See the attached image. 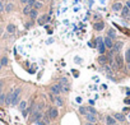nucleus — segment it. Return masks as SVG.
<instances>
[{"label":"nucleus","instance_id":"obj_1","mask_svg":"<svg viewBox=\"0 0 130 125\" xmlns=\"http://www.w3.org/2000/svg\"><path fill=\"white\" fill-rule=\"evenodd\" d=\"M19 96H21V88H15L12 92V105H17L19 101Z\"/></svg>","mask_w":130,"mask_h":125},{"label":"nucleus","instance_id":"obj_2","mask_svg":"<svg viewBox=\"0 0 130 125\" xmlns=\"http://www.w3.org/2000/svg\"><path fill=\"white\" fill-rule=\"evenodd\" d=\"M97 45H98V51H100V54H105V51H106V46H105V42H103V40H102V37H98L97 38Z\"/></svg>","mask_w":130,"mask_h":125},{"label":"nucleus","instance_id":"obj_3","mask_svg":"<svg viewBox=\"0 0 130 125\" xmlns=\"http://www.w3.org/2000/svg\"><path fill=\"white\" fill-rule=\"evenodd\" d=\"M47 115H49V117L50 119H56L58 116H59V111H58V109L56 107H50L49 109V112H47Z\"/></svg>","mask_w":130,"mask_h":125},{"label":"nucleus","instance_id":"obj_4","mask_svg":"<svg viewBox=\"0 0 130 125\" xmlns=\"http://www.w3.org/2000/svg\"><path fill=\"white\" fill-rule=\"evenodd\" d=\"M115 62H116V67H117V68H122V65H124V60H122V57H121L119 54L115 56Z\"/></svg>","mask_w":130,"mask_h":125},{"label":"nucleus","instance_id":"obj_5","mask_svg":"<svg viewBox=\"0 0 130 125\" xmlns=\"http://www.w3.org/2000/svg\"><path fill=\"white\" fill-rule=\"evenodd\" d=\"M103 42H105V46L107 47V49H112V46H114V44H112V38H110L108 36L103 40Z\"/></svg>","mask_w":130,"mask_h":125},{"label":"nucleus","instance_id":"obj_6","mask_svg":"<svg viewBox=\"0 0 130 125\" xmlns=\"http://www.w3.org/2000/svg\"><path fill=\"white\" fill-rule=\"evenodd\" d=\"M60 92H61V86H60V84H55V86L51 87V93H54V95H59Z\"/></svg>","mask_w":130,"mask_h":125},{"label":"nucleus","instance_id":"obj_7","mask_svg":"<svg viewBox=\"0 0 130 125\" xmlns=\"http://www.w3.org/2000/svg\"><path fill=\"white\" fill-rule=\"evenodd\" d=\"M50 20V17L49 15H42V17H40L38 19H37V22H38V24H45V23H47Z\"/></svg>","mask_w":130,"mask_h":125},{"label":"nucleus","instance_id":"obj_8","mask_svg":"<svg viewBox=\"0 0 130 125\" xmlns=\"http://www.w3.org/2000/svg\"><path fill=\"white\" fill-rule=\"evenodd\" d=\"M85 117H87V120L89 121V122H96V116H95V114H92V112H87L85 115H84Z\"/></svg>","mask_w":130,"mask_h":125},{"label":"nucleus","instance_id":"obj_9","mask_svg":"<svg viewBox=\"0 0 130 125\" xmlns=\"http://www.w3.org/2000/svg\"><path fill=\"white\" fill-rule=\"evenodd\" d=\"M42 117V114L40 112V111H34V114H33V116H32V121H40V119Z\"/></svg>","mask_w":130,"mask_h":125},{"label":"nucleus","instance_id":"obj_10","mask_svg":"<svg viewBox=\"0 0 130 125\" xmlns=\"http://www.w3.org/2000/svg\"><path fill=\"white\" fill-rule=\"evenodd\" d=\"M121 47H122V42H116V44H114V46H112V51L114 52H119L120 50H121Z\"/></svg>","mask_w":130,"mask_h":125},{"label":"nucleus","instance_id":"obj_11","mask_svg":"<svg viewBox=\"0 0 130 125\" xmlns=\"http://www.w3.org/2000/svg\"><path fill=\"white\" fill-rule=\"evenodd\" d=\"M106 124H107V125H115V124H116L115 117H112V116H107V117H106Z\"/></svg>","mask_w":130,"mask_h":125},{"label":"nucleus","instance_id":"obj_12","mask_svg":"<svg viewBox=\"0 0 130 125\" xmlns=\"http://www.w3.org/2000/svg\"><path fill=\"white\" fill-rule=\"evenodd\" d=\"M28 15L31 17V19H36L37 17H38V12H37L36 9H31V12H29Z\"/></svg>","mask_w":130,"mask_h":125},{"label":"nucleus","instance_id":"obj_13","mask_svg":"<svg viewBox=\"0 0 130 125\" xmlns=\"http://www.w3.org/2000/svg\"><path fill=\"white\" fill-rule=\"evenodd\" d=\"M122 9V4L121 3H115L114 5H112V10L114 12H119V10H121Z\"/></svg>","mask_w":130,"mask_h":125},{"label":"nucleus","instance_id":"obj_14","mask_svg":"<svg viewBox=\"0 0 130 125\" xmlns=\"http://www.w3.org/2000/svg\"><path fill=\"white\" fill-rule=\"evenodd\" d=\"M129 13H130V9H129L127 7H122V9H121V14H122V17H127Z\"/></svg>","mask_w":130,"mask_h":125},{"label":"nucleus","instance_id":"obj_15","mask_svg":"<svg viewBox=\"0 0 130 125\" xmlns=\"http://www.w3.org/2000/svg\"><path fill=\"white\" fill-rule=\"evenodd\" d=\"M115 120H117V121H125V116L122 115V114H115Z\"/></svg>","mask_w":130,"mask_h":125},{"label":"nucleus","instance_id":"obj_16","mask_svg":"<svg viewBox=\"0 0 130 125\" xmlns=\"http://www.w3.org/2000/svg\"><path fill=\"white\" fill-rule=\"evenodd\" d=\"M32 8H33V9H36V10H37V9H40V8H42V3H41V2H37V0H36L34 4L32 5Z\"/></svg>","mask_w":130,"mask_h":125},{"label":"nucleus","instance_id":"obj_17","mask_svg":"<svg viewBox=\"0 0 130 125\" xmlns=\"http://www.w3.org/2000/svg\"><path fill=\"white\" fill-rule=\"evenodd\" d=\"M103 27H105V26H103V23H102V22H98V23H96V24H95V29H97V31H102V29H103Z\"/></svg>","mask_w":130,"mask_h":125},{"label":"nucleus","instance_id":"obj_18","mask_svg":"<svg viewBox=\"0 0 130 125\" xmlns=\"http://www.w3.org/2000/svg\"><path fill=\"white\" fill-rule=\"evenodd\" d=\"M5 103H7V105H10V103H12V92L5 96Z\"/></svg>","mask_w":130,"mask_h":125},{"label":"nucleus","instance_id":"obj_19","mask_svg":"<svg viewBox=\"0 0 130 125\" xmlns=\"http://www.w3.org/2000/svg\"><path fill=\"white\" fill-rule=\"evenodd\" d=\"M7 31H8L9 33H14V32H15V26H14V24H8Z\"/></svg>","mask_w":130,"mask_h":125},{"label":"nucleus","instance_id":"obj_20","mask_svg":"<svg viewBox=\"0 0 130 125\" xmlns=\"http://www.w3.org/2000/svg\"><path fill=\"white\" fill-rule=\"evenodd\" d=\"M31 9H32V7H31V5H26V7H24V9H23V13H24L26 15H28V14H29V12H31Z\"/></svg>","mask_w":130,"mask_h":125},{"label":"nucleus","instance_id":"obj_21","mask_svg":"<svg viewBox=\"0 0 130 125\" xmlns=\"http://www.w3.org/2000/svg\"><path fill=\"white\" fill-rule=\"evenodd\" d=\"M125 60H126L127 64H130V47H129V50L126 51V54H125Z\"/></svg>","mask_w":130,"mask_h":125},{"label":"nucleus","instance_id":"obj_22","mask_svg":"<svg viewBox=\"0 0 130 125\" xmlns=\"http://www.w3.org/2000/svg\"><path fill=\"white\" fill-rule=\"evenodd\" d=\"M115 36H116V33H115L114 29H110V31H108V37H110V38H115Z\"/></svg>","mask_w":130,"mask_h":125},{"label":"nucleus","instance_id":"obj_23","mask_svg":"<svg viewBox=\"0 0 130 125\" xmlns=\"http://www.w3.org/2000/svg\"><path fill=\"white\" fill-rule=\"evenodd\" d=\"M26 106H27V103H26V101H22L21 103H19V109L23 111V110H26Z\"/></svg>","mask_w":130,"mask_h":125},{"label":"nucleus","instance_id":"obj_24","mask_svg":"<svg viewBox=\"0 0 130 125\" xmlns=\"http://www.w3.org/2000/svg\"><path fill=\"white\" fill-rule=\"evenodd\" d=\"M4 8H5V10H7V12H10V10L13 9V4H12V3H9V4H7Z\"/></svg>","mask_w":130,"mask_h":125},{"label":"nucleus","instance_id":"obj_25","mask_svg":"<svg viewBox=\"0 0 130 125\" xmlns=\"http://www.w3.org/2000/svg\"><path fill=\"white\" fill-rule=\"evenodd\" d=\"M4 102H5V95H3L2 92H0V105L4 103Z\"/></svg>","mask_w":130,"mask_h":125},{"label":"nucleus","instance_id":"obj_26","mask_svg":"<svg viewBox=\"0 0 130 125\" xmlns=\"http://www.w3.org/2000/svg\"><path fill=\"white\" fill-rule=\"evenodd\" d=\"M0 64H2L3 67H4V65H7V64H8V59H7V57H3L2 60H0Z\"/></svg>","mask_w":130,"mask_h":125},{"label":"nucleus","instance_id":"obj_27","mask_svg":"<svg viewBox=\"0 0 130 125\" xmlns=\"http://www.w3.org/2000/svg\"><path fill=\"white\" fill-rule=\"evenodd\" d=\"M79 112L83 114V115H85V114L88 112V110H87V107H80V109H79Z\"/></svg>","mask_w":130,"mask_h":125},{"label":"nucleus","instance_id":"obj_28","mask_svg":"<svg viewBox=\"0 0 130 125\" xmlns=\"http://www.w3.org/2000/svg\"><path fill=\"white\" fill-rule=\"evenodd\" d=\"M98 60H100V62H102V64H105V62H106V56H103V55H102V56H101Z\"/></svg>","mask_w":130,"mask_h":125},{"label":"nucleus","instance_id":"obj_29","mask_svg":"<svg viewBox=\"0 0 130 125\" xmlns=\"http://www.w3.org/2000/svg\"><path fill=\"white\" fill-rule=\"evenodd\" d=\"M56 103H58V106H61V105H63V101L58 97V98H56Z\"/></svg>","mask_w":130,"mask_h":125},{"label":"nucleus","instance_id":"obj_30","mask_svg":"<svg viewBox=\"0 0 130 125\" xmlns=\"http://www.w3.org/2000/svg\"><path fill=\"white\" fill-rule=\"evenodd\" d=\"M34 2H36V0H28V3H27V4H28V5H31V7H32V5H33V4H34Z\"/></svg>","mask_w":130,"mask_h":125},{"label":"nucleus","instance_id":"obj_31","mask_svg":"<svg viewBox=\"0 0 130 125\" xmlns=\"http://www.w3.org/2000/svg\"><path fill=\"white\" fill-rule=\"evenodd\" d=\"M3 10H4V5H3V3H0V14H2Z\"/></svg>","mask_w":130,"mask_h":125},{"label":"nucleus","instance_id":"obj_32","mask_svg":"<svg viewBox=\"0 0 130 125\" xmlns=\"http://www.w3.org/2000/svg\"><path fill=\"white\" fill-rule=\"evenodd\" d=\"M37 125H45V121H37Z\"/></svg>","mask_w":130,"mask_h":125},{"label":"nucleus","instance_id":"obj_33","mask_svg":"<svg viewBox=\"0 0 130 125\" xmlns=\"http://www.w3.org/2000/svg\"><path fill=\"white\" fill-rule=\"evenodd\" d=\"M21 2H22L23 4H27V3H28V0H21Z\"/></svg>","mask_w":130,"mask_h":125},{"label":"nucleus","instance_id":"obj_34","mask_svg":"<svg viewBox=\"0 0 130 125\" xmlns=\"http://www.w3.org/2000/svg\"><path fill=\"white\" fill-rule=\"evenodd\" d=\"M126 7H127V8L130 9V2H126Z\"/></svg>","mask_w":130,"mask_h":125},{"label":"nucleus","instance_id":"obj_35","mask_svg":"<svg viewBox=\"0 0 130 125\" xmlns=\"http://www.w3.org/2000/svg\"><path fill=\"white\" fill-rule=\"evenodd\" d=\"M87 125H93V122H88Z\"/></svg>","mask_w":130,"mask_h":125},{"label":"nucleus","instance_id":"obj_36","mask_svg":"<svg viewBox=\"0 0 130 125\" xmlns=\"http://www.w3.org/2000/svg\"><path fill=\"white\" fill-rule=\"evenodd\" d=\"M127 18H129V19H130V13H129V15H127Z\"/></svg>","mask_w":130,"mask_h":125},{"label":"nucleus","instance_id":"obj_37","mask_svg":"<svg viewBox=\"0 0 130 125\" xmlns=\"http://www.w3.org/2000/svg\"><path fill=\"white\" fill-rule=\"evenodd\" d=\"M2 67H3V65H2V64H0V69H2Z\"/></svg>","mask_w":130,"mask_h":125},{"label":"nucleus","instance_id":"obj_38","mask_svg":"<svg viewBox=\"0 0 130 125\" xmlns=\"http://www.w3.org/2000/svg\"><path fill=\"white\" fill-rule=\"evenodd\" d=\"M0 92H2V89H0Z\"/></svg>","mask_w":130,"mask_h":125},{"label":"nucleus","instance_id":"obj_39","mask_svg":"<svg viewBox=\"0 0 130 125\" xmlns=\"http://www.w3.org/2000/svg\"><path fill=\"white\" fill-rule=\"evenodd\" d=\"M0 28H2V27H0Z\"/></svg>","mask_w":130,"mask_h":125},{"label":"nucleus","instance_id":"obj_40","mask_svg":"<svg viewBox=\"0 0 130 125\" xmlns=\"http://www.w3.org/2000/svg\"><path fill=\"white\" fill-rule=\"evenodd\" d=\"M115 125H116V124H115Z\"/></svg>","mask_w":130,"mask_h":125}]
</instances>
